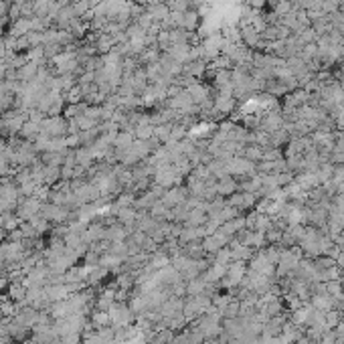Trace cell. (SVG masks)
<instances>
[{
	"instance_id": "1",
	"label": "cell",
	"mask_w": 344,
	"mask_h": 344,
	"mask_svg": "<svg viewBox=\"0 0 344 344\" xmlns=\"http://www.w3.org/2000/svg\"><path fill=\"white\" fill-rule=\"evenodd\" d=\"M43 209V203L37 199V197H29L23 205L18 207V217L20 221H25V219H33L35 215H39V211Z\"/></svg>"
},
{
	"instance_id": "2",
	"label": "cell",
	"mask_w": 344,
	"mask_h": 344,
	"mask_svg": "<svg viewBox=\"0 0 344 344\" xmlns=\"http://www.w3.org/2000/svg\"><path fill=\"white\" fill-rule=\"evenodd\" d=\"M107 324H112L110 312H105V310H95V312H93V318H91V326L99 330V328H105Z\"/></svg>"
},
{
	"instance_id": "3",
	"label": "cell",
	"mask_w": 344,
	"mask_h": 344,
	"mask_svg": "<svg viewBox=\"0 0 344 344\" xmlns=\"http://www.w3.org/2000/svg\"><path fill=\"white\" fill-rule=\"evenodd\" d=\"M195 25H197V14L195 12H182V20H180V27H184V29H195Z\"/></svg>"
},
{
	"instance_id": "4",
	"label": "cell",
	"mask_w": 344,
	"mask_h": 344,
	"mask_svg": "<svg viewBox=\"0 0 344 344\" xmlns=\"http://www.w3.org/2000/svg\"><path fill=\"white\" fill-rule=\"evenodd\" d=\"M8 286V277H0V292Z\"/></svg>"
}]
</instances>
